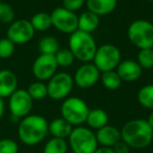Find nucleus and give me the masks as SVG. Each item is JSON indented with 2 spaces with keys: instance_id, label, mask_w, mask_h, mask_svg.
<instances>
[{
  "instance_id": "nucleus-3",
  "label": "nucleus",
  "mask_w": 153,
  "mask_h": 153,
  "mask_svg": "<svg viewBox=\"0 0 153 153\" xmlns=\"http://www.w3.org/2000/svg\"><path fill=\"white\" fill-rule=\"evenodd\" d=\"M68 48L72 53L74 59L82 63H89L94 60L98 45L91 34L78 30L69 35Z\"/></svg>"
},
{
  "instance_id": "nucleus-17",
  "label": "nucleus",
  "mask_w": 153,
  "mask_h": 153,
  "mask_svg": "<svg viewBox=\"0 0 153 153\" xmlns=\"http://www.w3.org/2000/svg\"><path fill=\"white\" fill-rule=\"evenodd\" d=\"M87 11L97 16H106L111 14L117 5V0H86Z\"/></svg>"
},
{
  "instance_id": "nucleus-2",
  "label": "nucleus",
  "mask_w": 153,
  "mask_h": 153,
  "mask_svg": "<svg viewBox=\"0 0 153 153\" xmlns=\"http://www.w3.org/2000/svg\"><path fill=\"white\" fill-rule=\"evenodd\" d=\"M48 134V122L42 115L28 114L20 120L18 136L23 144L34 146L41 143Z\"/></svg>"
},
{
  "instance_id": "nucleus-32",
  "label": "nucleus",
  "mask_w": 153,
  "mask_h": 153,
  "mask_svg": "<svg viewBox=\"0 0 153 153\" xmlns=\"http://www.w3.org/2000/svg\"><path fill=\"white\" fill-rule=\"evenodd\" d=\"M86 4V0H62V7L70 12H78Z\"/></svg>"
},
{
  "instance_id": "nucleus-40",
  "label": "nucleus",
  "mask_w": 153,
  "mask_h": 153,
  "mask_svg": "<svg viewBox=\"0 0 153 153\" xmlns=\"http://www.w3.org/2000/svg\"><path fill=\"white\" fill-rule=\"evenodd\" d=\"M152 49H153V46H152Z\"/></svg>"
},
{
  "instance_id": "nucleus-24",
  "label": "nucleus",
  "mask_w": 153,
  "mask_h": 153,
  "mask_svg": "<svg viewBox=\"0 0 153 153\" xmlns=\"http://www.w3.org/2000/svg\"><path fill=\"white\" fill-rule=\"evenodd\" d=\"M137 101L144 108L153 110V84L143 86L137 92Z\"/></svg>"
},
{
  "instance_id": "nucleus-19",
  "label": "nucleus",
  "mask_w": 153,
  "mask_h": 153,
  "mask_svg": "<svg viewBox=\"0 0 153 153\" xmlns=\"http://www.w3.org/2000/svg\"><path fill=\"white\" fill-rule=\"evenodd\" d=\"M100 25V17L90 11H86L78 16V30L92 34Z\"/></svg>"
},
{
  "instance_id": "nucleus-11",
  "label": "nucleus",
  "mask_w": 153,
  "mask_h": 153,
  "mask_svg": "<svg viewBox=\"0 0 153 153\" xmlns=\"http://www.w3.org/2000/svg\"><path fill=\"white\" fill-rule=\"evenodd\" d=\"M35 32L30 20L19 19L10 24L7 32V38L15 45L25 44L30 42L35 36Z\"/></svg>"
},
{
  "instance_id": "nucleus-35",
  "label": "nucleus",
  "mask_w": 153,
  "mask_h": 153,
  "mask_svg": "<svg viewBox=\"0 0 153 153\" xmlns=\"http://www.w3.org/2000/svg\"><path fill=\"white\" fill-rule=\"evenodd\" d=\"M4 101H3V99L0 98V120L2 119L3 114H4Z\"/></svg>"
},
{
  "instance_id": "nucleus-33",
  "label": "nucleus",
  "mask_w": 153,
  "mask_h": 153,
  "mask_svg": "<svg viewBox=\"0 0 153 153\" xmlns=\"http://www.w3.org/2000/svg\"><path fill=\"white\" fill-rule=\"evenodd\" d=\"M130 149L131 148L122 140L112 147V150L114 151V153H130Z\"/></svg>"
},
{
  "instance_id": "nucleus-39",
  "label": "nucleus",
  "mask_w": 153,
  "mask_h": 153,
  "mask_svg": "<svg viewBox=\"0 0 153 153\" xmlns=\"http://www.w3.org/2000/svg\"><path fill=\"white\" fill-rule=\"evenodd\" d=\"M0 30H1V23H0Z\"/></svg>"
},
{
  "instance_id": "nucleus-7",
  "label": "nucleus",
  "mask_w": 153,
  "mask_h": 153,
  "mask_svg": "<svg viewBox=\"0 0 153 153\" xmlns=\"http://www.w3.org/2000/svg\"><path fill=\"white\" fill-rule=\"evenodd\" d=\"M121 58L120 49L115 45L107 43L98 47L92 62L101 72H104L117 69V65L121 63Z\"/></svg>"
},
{
  "instance_id": "nucleus-1",
  "label": "nucleus",
  "mask_w": 153,
  "mask_h": 153,
  "mask_svg": "<svg viewBox=\"0 0 153 153\" xmlns=\"http://www.w3.org/2000/svg\"><path fill=\"white\" fill-rule=\"evenodd\" d=\"M121 137L130 148L144 149L153 142V129L147 120H131L122 127Z\"/></svg>"
},
{
  "instance_id": "nucleus-4",
  "label": "nucleus",
  "mask_w": 153,
  "mask_h": 153,
  "mask_svg": "<svg viewBox=\"0 0 153 153\" xmlns=\"http://www.w3.org/2000/svg\"><path fill=\"white\" fill-rule=\"evenodd\" d=\"M68 144L74 153H94L99 144L96 133L90 128L76 126L68 136Z\"/></svg>"
},
{
  "instance_id": "nucleus-26",
  "label": "nucleus",
  "mask_w": 153,
  "mask_h": 153,
  "mask_svg": "<svg viewBox=\"0 0 153 153\" xmlns=\"http://www.w3.org/2000/svg\"><path fill=\"white\" fill-rule=\"evenodd\" d=\"M26 90H27L30 98L33 99V101H41L45 97H47V86L44 82H34V83H32L28 86V88Z\"/></svg>"
},
{
  "instance_id": "nucleus-29",
  "label": "nucleus",
  "mask_w": 153,
  "mask_h": 153,
  "mask_svg": "<svg viewBox=\"0 0 153 153\" xmlns=\"http://www.w3.org/2000/svg\"><path fill=\"white\" fill-rule=\"evenodd\" d=\"M15 21V11L9 3L0 2V23L11 24Z\"/></svg>"
},
{
  "instance_id": "nucleus-27",
  "label": "nucleus",
  "mask_w": 153,
  "mask_h": 153,
  "mask_svg": "<svg viewBox=\"0 0 153 153\" xmlns=\"http://www.w3.org/2000/svg\"><path fill=\"white\" fill-rule=\"evenodd\" d=\"M136 62L142 67V69H151L153 68V49L145 48L140 49L137 53V60Z\"/></svg>"
},
{
  "instance_id": "nucleus-21",
  "label": "nucleus",
  "mask_w": 153,
  "mask_h": 153,
  "mask_svg": "<svg viewBox=\"0 0 153 153\" xmlns=\"http://www.w3.org/2000/svg\"><path fill=\"white\" fill-rule=\"evenodd\" d=\"M33 27L37 32H45L51 27V14L45 12L36 13L30 20Z\"/></svg>"
},
{
  "instance_id": "nucleus-31",
  "label": "nucleus",
  "mask_w": 153,
  "mask_h": 153,
  "mask_svg": "<svg viewBox=\"0 0 153 153\" xmlns=\"http://www.w3.org/2000/svg\"><path fill=\"white\" fill-rule=\"evenodd\" d=\"M19 146L12 138L0 140V153H18Z\"/></svg>"
},
{
  "instance_id": "nucleus-9",
  "label": "nucleus",
  "mask_w": 153,
  "mask_h": 153,
  "mask_svg": "<svg viewBox=\"0 0 153 153\" xmlns=\"http://www.w3.org/2000/svg\"><path fill=\"white\" fill-rule=\"evenodd\" d=\"M33 103L34 101L28 94L27 90L18 88L9 98V109L14 122L27 117L32 111Z\"/></svg>"
},
{
  "instance_id": "nucleus-6",
  "label": "nucleus",
  "mask_w": 153,
  "mask_h": 153,
  "mask_svg": "<svg viewBox=\"0 0 153 153\" xmlns=\"http://www.w3.org/2000/svg\"><path fill=\"white\" fill-rule=\"evenodd\" d=\"M127 36L130 42L137 48H152L153 23L144 19L134 20L128 26Z\"/></svg>"
},
{
  "instance_id": "nucleus-34",
  "label": "nucleus",
  "mask_w": 153,
  "mask_h": 153,
  "mask_svg": "<svg viewBox=\"0 0 153 153\" xmlns=\"http://www.w3.org/2000/svg\"><path fill=\"white\" fill-rule=\"evenodd\" d=\"M94 153H114V151L112 150V148H109V147H98Z\"/></svg>"
},
{
  "instance_id": "nucleus-30",
  "label": "nucleus",
  "mask_w": 153,
  "mask_h": 153,
  "mask_svg": "<svg viewBox=\"0 0 153 153\" xmlns=\"http://www.w3.org/2000/svg\"><path fill=\"white\" fill-rule=\"evenodd\" d=\"M15 53V44L10 39H0V59H9Z\"/></svg>"
},
{
  "instance_id": "nucleus-28",
  "label": "nucleus",
  "mask_w": 153,
  "mask_h": 153,
  "mask_svg": "<svg viewBox=\"0 0 153 153\" xmlns=\"http://www.w3.org/2000/svg\"><path fill=\"white\" fill-rule=\"evenodd\" d=\"M58 67H69L74 61V57L69 48H60L55 55Z\"/></svg>"
},
{
  "instance_id": "nucleus-36",
  "label": "nucleus",
  "mask_w": 153,
  "mask_h": 153,
  "mask_svg": "<svg viewBox=\"0 0 153 153\" xmlns=\"http://www.w3.org/2000/svg\"><path fill=\"white\" fill-rule=\"evenodd\" d=\"M147 122L149 123V125L151 126V128L153 129V110L151 111V113L149 114L148 119H147Z\"/></svg>"
},
{
  "instance_id": "nucleus-10",
  "label": "nucleus",
  "mask_w": 153,
  "mask_h": 153,
  "mask_svg": "<svg viewBox=\"0 0 153 153\" xmlns=\"http://www.w3.org/2000/svg\"><path fill=\"white\" fill-rule=\"evenodd\" d=\"M51 26L63 34L71 35L78 30V15L64 7H56L51 13Z\"/></svg>"
},
{
  "instance_id": "nucleus-12",
  "label": "nucleus",
  "mask_w": 153,
  "mask_h": 153,
  "mask_svg": "<svg viewBox=\"0 0 153 153\" xmlns=\"http://www.w3.org/2000/svg\"><path fill=\"white\" fill-rule=\"evenodd\" d=\"M58 64L53 55L40 53L33 63L32 71L38 81H48L57 72Z\"/></svg>"
},
{
  "instance_id": "nucleus-16",
  "label": "nucleus",
  "mask_w": 153,
  "mask_h": 153,
  "mask_svg": "<svg viewBox=\"0 0 153 153\" xmlns=\"http://www.w3.org/2000/svg\"><path fill=\"white\" fill-rule=\"evenodd\" d=\"M96 137L98 140V144L102 147L112 148L117 142L122 140L121 130H119L114 126L106 125L101 129L97 130Z\"/></svg>"
},
{
  "instance_id": "nucleus-20",
  "label": "nucleus",
  "mask_w": 153,
  "mask_h": 153,
  "mask_svg": "<svg viewBox=\"0 0 153 153\" xmlns=\"http://www.w3.org/2000/svg\"><path fill=\"white\" fill-rule=\"evenodd\" d=\"M108 121L109 117L107 112L104 109L101 108L90 109L88 112L87 119H86V123H87L88 127L94 130H99L104 126L108 125Z\"/></svg>"
},
{
  "instance_id": "nucleus-15",
  "label": "nucleus",
  "mask_w": 153,
  "mask_h": 153,
  "mask_svg": "<svg viewBox=\"0 0 153 153\" xmlns=\"http://www.w3.org/2000/svg\"><path fill=\"white\" fill-rule=\"evenodd\" d=\"M17 89V76L10 69L0 70V98H10Z\"/></svg>"
},
{
  "instance_id": "nucleus-14",
  "label": "nucleus",
  "mask_w": 153,
  "mask_h": 153,
  "mask_svg": "<svg viewBox=\"0 0 153 153\" xmlns=\"http://www.w3.org/2000/svg\"><path fill=\"white\" fill-rule=\"evenodd\" d=\"M115 71L121 78L122 82H134L143 74V69L134 60H124L117 65Z\"/></svg>"
},
{
  "instance_id": "nucleus-18",
  "label": "nucleus",
  "mask_w": 153,
  "mask_h": 153,
  "mask_svg": "<svg viewBox=\"0 0 153 153\" xmlns=\"http://www.w3.org/2000/svg\"><path fill=\"white\" fill-rule=\"evenodd\" d=\"M74 126L68 123L63 117H57L48 123V133L53 135V137L58 138H68L70 135Z\"/></svg>"
},
{
  "instance_id": "nucleus-37",
  "label": "nucleus",
  "mask_w": 153,
  "mask_h": 153,
  "mask_svg": "<svg viewBox=\"0 0 153 153\" xmlns=\"http://www.w3.org/2000/svg\"><path fill=\"white\" fill-rule=\"evenodd\" d=\"M146 1H148V2H151V3H153V0H146Z\"/></svg>"
},
{
  "instance_id": "nucleus-5",
  "label": "nucleus",
  "mask_w": 153,
  "mask_h": 153,
  "mask_svg": "<svg viewBox=\"0 0 153 153\" xmlns=\"http://www.w3.org/2000/svg\"><path fill=\"white\" fill-rule=\"evenodd\" d=\"M89 107L87 103L78 97H68L61 105V117L72 126H82L86 123Z\"/></svg>"
},
{
  "instance_id": "nucleus-8",
  "label": "nucleus",
  "mask_w": 153,
  "mask_h": 153,
  "mask_svg": "<svg viewBox=\"0 0 153 153\" xmlns=\"http://www.w3.org/2000/svg\"><path fill=\"white\" fill-rule=\"evenodd\" d=\"M74 85V79L69 74L65 71L56 72L46 84L47 97L55 101L65 100L71 92Z\"/></svg>"
},
{
  "instance_id": "nucleus-22",
  "label": "nucleus",
  "mask_w": 153,
  "mask_h": 153,
  "mask_svg": "<svg viewBox=\"0 0 153 153\" xmlns=\"http://www.w3.org/2000/svg\"><path fill=\"white\" fill-rule=\"evenodd\" d=\"M39 51L40 53L44 55H53L57 53V51L60 49L59 41L51 36H45L40 39L38 43Z\"/></svg>"
},
{
  "instance_id": "nucleus-38",
  "label": "nucleus",
  "mask_w": 153,
  "mask_h": 153,
  "mask_svg": "<svg viewBox=\"0 0 153 153\" xmlns=\"http://www.w3.org/2000/svg\"><path fill=\"white\" fill-rule=\"evenodd\" d=\"M152 23H153V15H152Z\"/></svg>"
},
{
  "instance_id": "nucleus-13",
  "label": "nucleus",
  "mask_w": 153,
  "mask_h": 153,
  "mask_svg": "<svg viewBox=\"0 0 153 153\" xmlns=\"http://www.w3.org/2000/svg\"><path fill=\"white\" fill-rule=\"evenodd\" d=\"M101 71L94 63H83L74 72L72 76L76 86L82 89H87L94 86L100 80Z\"/></svg>"
},
{
  "instance_id": "nucleus-25",
  "label": "nucleus",
  "mask_w": 153,
  "mask_h": 153,
  "mask_svg": "<svg viewBox=\"0 0 153 153\" xmlns=\"http://www.w3.org/2000/svg\"><path fill=\"white\" fill-rule=\"evenodd\" d=\"M68 145L64 138L51 137L43 148V153H66Z\"/></svg>"
},
{
  "instance_id": "nucleus-23",
  "label": "nucleus",
  "mask_w": 153,
  "mask_h": 153,
  "mask_svg": "<svg viewBox=\"0 0 153 153\" xmlns=\"http://www.w3.org/2000/svg\"><path fill=\"white\" fill-rule=\"evenodd\" d=\"M100 80L102 85L108 90H115L121 86L122 80L119 76L115 70H109V71L101 72Z\"/></svg>"
}]
</instances>
